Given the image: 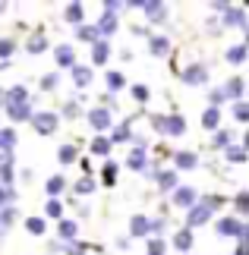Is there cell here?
I'll list each match as a JSON object with an SVG mask.
<instances>
[{"instance_id":"obj_1","label":"cell","mask_w":249,"mask_h":255,"mask_svg":"<svg viewBox=\"0 0 249 255\" xmlns=\"http://www.w3.org/2000/svg\"><path fill=\"white\" fill-rule=\"evenodd\" d=\"M215 233L221 240H237L240 246H246V237H249V230H246V224L237 218V214H227V218H218L215 221Z\"/></svg>"},{"instance_id":"obj_2","label":"cell","mask_w":249,"mask_h":255,"mask_svg":"<svg viewBox=\"0 0 249 255\" xmlns=\"http://www.w3.org/2000/svg\"><path fill=\"white\" fill-rule=\"evenodd\" d=\"M28 123H32V129L38 135H54L57 126H60V117H57V111H35Z\"/></svg>"},{"instance_id":"obj_3","label":"cell","mask_w":249,"mask_h":255,"mask_svg":"<svg viewBox=\"0 0 249 255\" xmlns=\"http://www.w3.org/2000/svg\"><path fill=\"white\" fill-rule=\"evenodd\" d=\"M180 79H183V85H189V88H205V85H208V63L193 60V63H189L186 70L180 73Z\"/></svg>"},{"instance_id":"obj_4","label":"cell","mask_w":249,"mask_h":255,"mask_svg":"<svg viewBox=\"0 0 249 255\" xmlns=\"http://www.w3.org/2000/svg\"><path fill=\"white\" fill-rule=\"evenodd\" d=\"M85 120H88V126H92V129L101 135V132H107L114 126V117H111V111H107V107H101V104H95L92 111H85Z\"/></svg>"},{"instance_id":"obj_5","label":"cell","mask_w":249,"mask_h":255,"mask_svg":"<svg viewBox=\"0 0 249 255\" xmlns=\"http://www.w3.org/2000/svg\"><path fill=\"white\" fill-rule=\"evenodd\" d=\"M218 28H243L246 32V9L240 3H227L221 13V25Z\"/></svg>"},{"instance_id":"obj_6","label":"cell","mask_w":249,"mask_h":255,"mask_svg":"<svg viewBox=\"0 0 249 255\" xmlns=\"http://www.w3.org/2000/svg\"><path fill=\"white\" fill-rule=\"evenodd\" d=\"M215 211L205 208L202 202H196L193 208H186V230H196V227H205V224H212Z\"/></svg>"},{"instance_id":"obj_7","label":"cell","mask_w":249,"mask_h":255,"mask_svg":"<svg viewBox=\"0 0 249 255\" xmlns=\"http://www.w3.org/2000/svg\"><path fill=\"white\" fill-rule=\"evenodd\" d=\"M139 9H142L145 13V19L148 22H167V3L164 0H142V3H139Z\"/></svg>"},{"instance_id":"obj_8","label":"cell","mask_w":249,"mask_h":255,"mask_svg":"<svg viewBox=\"0 0 249 255\" xmlns=\"http://www.w3.org/2000/svg\"><path fill=\"white\" fill-rule=\"evenodd\" d=\"M155 186H158V192H164V195H171L177 186H180V176H177V170L174 167H161L158 170V176H155Z\"/></svg>"},{"instance_id":"obj_9","label":"cell","mask_w":249,"mask_h":255,"mask_svg":"<svg viewBox=\"0 0 249 255\" xmlns=\"http://www.w3.org/2000/svg\"><path fill=\"white\" fill-rule=\"evenodd\" d=\"M79 240V221L73 218H63V221H57V243H76Z\"/></svg>"},{"instance_id":"obj_10","label":"cell","mask_w":249,"mask_h":255,"mask_svg":"<svg viewBox=\"0 0 249 255\" xmlns=\"http://www.w3.org/2000/svg\"><path fill=\"white\" fill-rule=\"evenodd\" d=\"M199 199V192L193 189V186H177V189L171 192V202H174V208H193Z\"/></svg>"},{"instance_id":"obj_11","label":"cell","mask_w":249,"mask_h":255,"mask_svg":"<svg viewBox=\"0 0 249 255\" xmlns=\"http://www.w3.org/2000/svg\"><path fill=\"white\" fill-rule=\"evenodd\" d=\"M54 60H57V66H60V70H73V66H76V47L69 44V41L57 44V47H54Z\"/></svg>"},{"instance_id":"obj_12","label":"cell","mask_w":249,"mask_h":255,"mask_svg":"<svg viewBox=\"0 0 249 255\" xmlns=\"http://www.w3.org/2000/svg\"><path fill=\"white\" fill-rule=\"evenodd\" d=\"M243 92H246V79H243V76H234V79H227L221 85L224 101H243Z\"/></svg>"},{"instance_id":"obj_13","label":"cell","mask_w":249,"mask_h":255,"mask_svg":"<svg viewBox=\"0 0 249 255\" xmlns=\"http://www.w3.org/2000/svg\"><path fill=\"white\" fill-rule=\"evenodd\" d=\"M16 104H28V88L25 85H9L3 92V104L0 107H16Z\"/></svg>"},{"instance_id":"obj_14","label":"cell","mask_w":249,"mask_h":255,"mask_svg":"<svg viewBox=\"0 0 249 255\" xmlns=\"http://www.w3.org/2000/svg\"><path fill=\"white\" fill-rule=\"evenodd\" d=\"M164 135H174V139L186 135V120H183V114H167V117H164Z\"/></svg>"},{"instance_id":"obj_15","label":"cell","mask_w":249,"mask_h":255,"mask_svg":"<svg viewBox=\"0 0 249 255\" xmlns=\"http://www.w3.org/2000/svg\"><path fill=\"white\" fill-rule=\"evenodd\" d=\"M92 25H95V32H98V38H101V41H107L111 35H117V16L101 13V16H98V22H92Z\"/></svg>"},{"instance_id":"obj_16","label":"cell","mask_w":249,"mask_h":255,"mask_svg":"<svg viewBox=\"0 0 249 255\" xmlns=\"http://www.w3.org/2000/svg\"><path fill=\"white\" fill-rule=\"evenodd\" d=\"M174 170H196L199 167V154L196 151H174Z\"/></svg>"},{"instance_id":"obj_17","label":"cell","mask_w":249,"mask_h":255,"mask_svg":"<svg viewBox=\"0 0 249 255\" xmlns=\"http://www.w3.org/2000/svg\"><path fill=\"white\" fill-rule=\"evenodd\" d=\"M129 139H133V123H129V120L111 126V139H107L111 145H123V142H129Z\"/></svg>"},{"instance_id":"obj_18","label":"cell","mask_w":249,"mask_h":255,"mask_svg":"<svg viewBox=\"0 0 249 255\" xmlns=\"http://www.w3.org/2000/svg\"><path fill=\"white\" fill-rule=\"evenodd\" d=\"M126 170H133V173H145V167H148V151H139V148H133L126 154Z\"/></svg>"},{"instance_id":"obj_19","label":"cell","mask_w":249,"mask_h":255,"mask_svg":"<svg viewBox=\"0 0 249 255\" xmlns=\"http://www.w3.org/2000/svg\"><path fill=\"white\" fill-rule=\"evenodd\" d=\"M148 54L152 57H167L171 54V38L167 35H148Z\"/></svg>"},{"instance_id":"obj_20","label":"cell","mask_w":249,"mask_h":255,"mask_svg":"<svg viewBox=\"0 0 249 255\" xmlns=\"http://www.w3.org/2000/svg\"><path fill=\"white\" fill-rule=\"evenodd\" d=\"M129 237H136V240H148V214H133L129 218Z\"/></svg>"},{"instance_id":"obj_21","label":"cell","mask_w":249,"mask_h":255,"mask_svg":"<svg viewBox=\"0 0 249 255\" xmlns=\"http://www.w3.org/2000/svg\"><path fill=\"white\" fill-rule=\"evenodd\" d=\"M69 79H73V85H76V88H88V85H92V66L76 63L73 70H69Z\"/></svg>"},{"instance_id":"obj_22","label":"cell","mask_w":249,"mask_h":255,"mask_svg":"<svg viewBox=\"0 0 249 255\" xmlns=\"http://www.w3.org/2000/svg\"><path fill=\"white\" fill-rule=\"evenodd\" d=\"M111 60V41H95L92 44V66H107Z\"/></svg>"},{"instance_id":"obj_23","label":"cell","mask_w":249,"mask_h":255,"mask_svg":"<svg viewBox=\"0 0 249 255\" xmlns=\"http://www.w3.org/2000/svg\"><path fill=\"white\" fill-rule=\"evenodd\" d=\"M47 35H41V32H35V35H28V41H25V54H32V57H38V54H44L47 51Z\"/></svg>"},{"instance_id":"obj_24","label":"cell","mask_w":249,"mask_h":255,"mask_svg":"<svg viewBox=\"0 0 249 255\" xmlns=\"http://www.w3.org/2000/svg\"><path fill=\"white\" fill-rule=\"evenodd\" d=\"M3 111H6V117H9V120H13V123H28V120H32V104H16V107H3Z\"/></svg>"},{"instance_id":"obj_25","label":"cell","mask_w":249,"mask_h":255,"mask_svg":"<svg viewBox=\"0 0 249 255\" xmlns=\"http://www.w3.org/2000/svg\"><path fill=\"white\" fill-rule=\"evenodd\" d=\"M104 85H107V92H123V88H126V76L120 73V70H107L104 73Z\"/></svg>"},{"instance_id":"obj_26","label":"cell","mask_w":249,"mask_h":255,"mask_svg":"<svg viewBox=\"0 0 249 255\" xmlns=\"http://www.w3.org/2000/svg\"><path fill=\"white\" fill-rule=\"evenodd\" d=\"M88 148H92V154H95V158H111V148H114V145L111 142H107V135H95V139L92 142H88Z\"/></svg>"},{"instance_id":"obj_27","label":"cell","mask_w":249,"mask_h":255,"mask_svg":"<svg viewBox=\"0 0 249 255\" xmlns=\"http://www.w3.org/2000/svg\"><path fill=\"white\" fill-rule=\"evenodd\" d=\"M66 189V176L63 173H54V176H47V183H44V192H47V199H57Z\"/></svg>"},{"instance_id":"obj_28","label":"cell","mask_w":249,"mask_h":255,"mask_svg":"<svg viewBox=\"0 0 249 255\" xmlns=\"http://www.w3.org/2000/svg\"><path fill=\"white\" fill-rule=\"evenodd\" d=\"M16 145H19V132L13 126H3L0 129V151H16Z\"/></svg>"},{"instance_id":"obj_29","label":"cell","mask_w":249,"mask_h":255,"mask_svg":"<svg viewBox=\"0 0 249 255\" xmlns=\"http://www.w3.org/2000/svg\"><path fill=\"white\" fill-rule=\"evenodd\" d=\"M193 243H196V237H193V230H177L174 233V249L177 252H189V249H193Z\"/></svg>"},{"instance_id":"obj_30","label":"cell","mask_w":249,"mask_h":255,"mask_svg":"<svg viewBox=\"0 0 249 255\" xmlns=\"http://www.w3.org/2000/svg\"><path fill=\"white\" fill-rule=\"evenodd\" d=\"M57 161H60L63 167H69V164H76V161H79V148H76L73 142L60 145V148H57Z\"/></svg>"},{"instance_id":"obj_31","label":"cell","mask_w":249,"mask_h":255,"mask_svg":"<svg viewBox=\"0 0 249 255\" xmlns=\"http://www.w3.org/2000/svg\"><path fill=\"white\" fill-rule=\"evenodd\" d=\"M22 227H25V233H32V237H44V233H47V221L38 218V214H32V218L22 221Z\"/></svg>"},{"instance_id":"obj_32","label":"cell","mask_w":249,"mask_h":255,"mask_svg":"<svg viewBox=\"0 0 249 255\" xmlns=\"http://www.w3.org/2000/svg\"><path fill=\"white\" fill-rule=\"evenodd\" d=\"M63 19H66V22H73V25H82L85 6H82V3H66V6H63Z\"/></svg>"},{"instance_id":"obj_33","label":"cell","mask_w":249,"mask_h":255,"mask_svg":"<svg viewBox=\"0 0 249 255\" xmlns=\"http://www.w3.org/2000/svg\"><path fill=\"white\" fill-rule=\"evenodd\" d=\"M246 44H234V47H227V54H224V60L231 63V66H240V63H246Z\"/></svg>"},{"instance_id":"obj_34","label":"cell","mask_w":249,"mask_h":255,"mask_svg":"<svg viewBox=\"0 0 249 255\" xmlns=\"http://www.w3.org/2000/svg\"><path fill=\"white\" fill-rule=\"evenodd\" d=\"M145 255H167V240L164 237H148L145 240Z\"/></svg>"},{"instance_id":"obj_35","label":"cell","mask_w":249,"mask_h":255,"mask_svg":"<svg viewBox=\"0 0 249 255\" xmlns=\"http://www.w3.org/2000/svg\"><path fill=\"white\" fill-rule=\"evenodd\" d=\"M202 129H218V123H221V111L218 107H205V114H202Z\"/></svg>"},{"instance_id":"obj_36","label":"cell","mask_w":249,"mask_h":255,"mask_svg":"<svg viewBox=\"0 0 249 255\" xmlns=\"http://www.w3.org/2000/svg\"><path fill=\"white\" fill-rule=\"evenodd\" d=\"M117 170H120V164H117L114 158H107V161H104V167H101V183H104V186H114Z\"/></svg>"},{"instance_id":"obj_37","label":"cell","mask_w":249,"mask_h":255,"mask_svg":"<svg viewBox=\"0 0 249 255\" xmlns=\"http://www.w3.org/2000/svg\"><path fill=\"white\" fill-rule=\"evenodd\" d=\"M76 38H79V41H85V44H95V41H101V38H98V32H95V25H88V22L76 25Z\"/></svg>"},{"instance_id":"obj_38","label":"cell","mask_w":249,"mask_h":255,"mask_svg":"<svg viewBox=\"0 0 249 255\" xmlns=\"http://www.w3.org/2000/svg\"><path fill=\"white\" fill-rule=\"evenodd\" d=\"M224 161L243 164V161H246V145H227V148H224Z\"/></svg>"},{"instance_id":"obj_39","label":"cell","mask_w":249,"mask_h":255,"mask_svg":"<svg viewBox=\"0 0 249 255\" xmlns=\"http://www.w3.org/2000/svg\"><path fill=\"white\" fill-rule=\"evenodd\" d=\"M51 218V221H63V205H60V199H47V205H44V221Z\"/></svg>"},{"instance_id":"obj_40","label":"cell","mask_w":249,"mask_h":255,"mask_svg":"<svg viewBox=\"0 0 249 255\" xmlns=\"http://www.w3.org/2000/svg\"><path fill=\"white\" fill-rule=\"evenodd\" d=\"M60 120H76V117H82V107H79V101H73V98H69V101L60 107Z\"/></svg>"},{"instance_id":"obj_41","label":"cell","mask_w":249,"mask_h":255,"mask_svg":"<svg viewBox=\"0 0 249 255\" xmlns=\"http://www.w3.org/2000/svg\"><path fill=\"white\" fill-rule=\"evenodd\" d=\"M95 189H98V183L92 180V176H82V180L73 183V192H76V195H92Z\"/></svg>"},{"instance_id":"obj_42","label":"cell","mask_w":249,"mask_h":255,"mask_svg":"<svg viewBox=\"0 0 249 255\" xmlns=\"http://www.w3.org/2000/svg\"><path fill=\"white\" fill-rule=\"evenodd\" d=\"M234 129H215V139H212V145L215 148H227V145H234Z\"/></svg>"},{"instance_id":"obj_43","label":"cell","mask_w":249,"mask_h":255,"mask_svg":"<svg viewBox=\"0 0 249 255\" xmlns=\"http://www.w3.org/2000/svg\"><path fill=\"white\" fill-rule=\"evenodd\" d=\"M13 54H16V38H0V60L9 63Z\"/></svg>"},{"instance_id":"obj_44","label":"cell","mask_w":249,"mask_h":255,"mask_svg":"<svg viewBox=\"0 0 249 255\" xmlns=\"http://www.w3.org/2000/svg\"><path fill=\"white\" fill-rule=\"evenodd\" d=\"M234 208H237V218L243 221V214L249 211V192H246V189H240V192H237V199H234Z\"/></svg>"},{"instance_id":"obj_45","label":"cell","mask_w":249,"mask_h":255,"mask_svg":"<svg viewBox=\"0 0 249 255\" xmlns=\"http://www.w3.org/2000/svg\"><path fill=\"white\" fill-rule=\"evenodd\" d=\"M129 92H133V98H136L139 104H145L148 98H152V88H148V85H142V82H136L133 88H129Z\"/></svg>"},{"instance_id":"obj_46","label":"cell","mask_w":249,"mask_h":255,"mask_svg":"<svg viewBox=\"0 0 249 255\" xmlns=\"http://www.w3.org/2000/svg\"><path fill=\"white\" fill-rule=\"evenodd\" d=\"M234 120L237 123H246L249 120V104L246 101H234Z\"/></svg>"},{"instance_id":"obj_47","label":"cell","mask_w":249,"mask_h":255,"mask_svg":"<svg viewBox=\"0 0 249 255\" xmlns=\"http://www.w3.org/2000/svg\"><path fill=\"white\" fill-rule=\"evenodd\" d=\"M57 85H60V73H47V76H41V92H54Z\"/></svg>"},{"instance_id":"obj_48","label":"cell","mask_w":249,"mask_h":255,"mask_svg":"<svg viewBox=\"0 0 249 255\" xmlns=\"http://www.w3.org/2000/svg\"><path fill=\"white\" fill-rule=\"evenodd\" d=\"M13 202H16V189L13 186H0V208H6Z\"/></svg>"},{"instance_id":"obj_49","label":"cell","mask_w":249,"mask_h":255,"mask_svg":"<svg viewBox=\"0 0 249 255\" xmlns=\"http://www.w3.org/2000/svg\"><path fill=\"white\" fill-rule=\"evenodd\" d=\"M208 107H218V111H221V104H224V95H221V88H208Z\"/></svg>"},{"instance_id":"obj_50","label":"cell","mask_w":249,"mask_h":255,"mask_svg":"<svg viewBox=\"0 0 249 255\" xmlns=\"http://www.w3.org/2000/svg\"><path fill=\"white\" fill-rule=\"evenodd\" d=\"M85 249H88V246H85V243H79V240H76V243H66V246H63L66 255H85Z\"/></svg>"},{"instance_id":"obj_51","label":"cell","mask_w":249,"mask_h":255,"mask_svg":"<svg viewBox=\"0 0 249 255\" xmlns=\"http://www.w3.org/2000/svg\"><path fill=\"white\" fill-rule=\"evenodd\" d=\"M152 129L158 135H164V114H152Z\"/></svg>"},{"instance_id":"obj_52","label":"cell","mask_w":249,"mask_h":255,"mask_svg":"<svg viewBox=\"0 0 249 255\" xmlns=\"http://www.w3.org/2000/svg\"><path fill=\"white\" fill-rule=\"evenodd\" d=\"M47 252H63V243H57V240H51V243H47Z\"/></svg>"},{"instance_id":"obj_53","label":"cell","mask_w":249,"mask_h":255,"mask_svg":"<svg viewBox=\"0 0 249 255\" xmlns=\"http://www.w3.org/2000/svg\"><path fill=\"white\" fill-rule=\"evenodd\" d=\"M117 249H129V237H120V240H117Z\"/></svg>"},{"instance_id":"obj_54","label":"cell","mask_w":249,"mask_h":255,"mask_svg":"<svg viewBox=\"0 0 249 255\" xmlns=\"http://www.w3.org/2000/svg\"><path fill=\"white\" fill-rule=\"evenodd\" d=\"M234 255H249V249H246V246H237V252H234Z\"/></svg>"},{"instance_id":"obj_55","label":"cell","mask_w":249,"mask_h":255,"mask_svg":"<svg viewBox=\"0 0 249 255\" xmlns=\"http://www.w3.org/2000/svg\"><path fill=\"white\" fill-rule=\"evenodd\" d=\"M3 9H6V3H0V16H3Z\"/></svg>"},{"instance_id":"obj_56","label":"cell","mask_w":249,"mask_h":255,"mask_svg":"<svg viewBox=\"0 0 249 255\" xmlns=\"http://www.w3.org/2000/svg\"><path fill=\"white\" fill-rule=\"evenodd\" d=\"M0 104H3V88H0Z\"/></svg>"}]
</instances>
